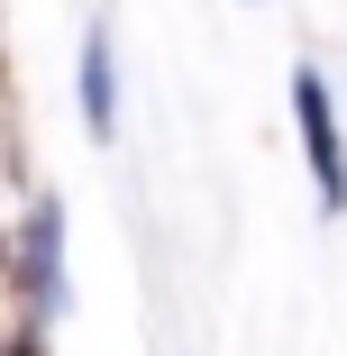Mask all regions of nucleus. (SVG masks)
<instances>
[{"mask_svg":"<svg viewBox=\"0 0 347 356\" xmlns=\"http://www.w3.org/2000/svg\"><path fill=\"white\" fill-rule=\"evenodd\" d=\"M293 119H302V156H311V183H320V210L338 220L347 210V147H338V110H329V83L311 74H293Z\"/></svg>","mask_w":347,"mask_h":356,"instance_id":"nucleus-1","label":"nucleus"},{"mask_svg":"<svg viewBox=\"0 0 347 356\" xmlns=\"http://www.w3.org/2000/svg\"><path fill=\"white\" fill-rule=\"evenodd\" d=\"M28 293H37V320L64 311V210L37 201V229H28Z\"/></svg>","mask_w":347,"mask_h":356,"instance_id":"nucleus-2","label":"nucleus"},{"mask_svg":"<svg viewBox=\"0 0 347 356\" xmlns=\"http://www.w3.org/2000/svg\"><path fill=\"white\" fill-rule=\"evenodd\" d=\"M110 119H119V92H110V37L92 28V37H83V128L110 137Z\"/></svg>","mask_w":347,"mask_h":356,"instance_id":"nucleus-3","label":"nucleus"}]
</instances>
